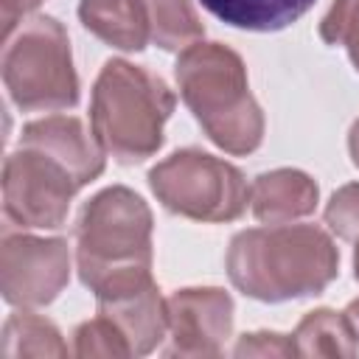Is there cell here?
I'll use <instances>...</instances> for the list:
<instances>
[{
    "instance_id": "obj_19",
    "label": "cell",
    "mask_w": 359,
    "mask_h": 359,
    "mask_svg": "<svg viewBox=\"0 0 359 359\" xmlns=\"http://www.w3.org/2000/svg\"><path fill=\"white\" fill-rule=\"evenodd\" d=\"M342 42L348 45L351 62H353V65H356V70H359V0H356V6H353V11H351L348 22H345V34H342Z\"/></svg>"
},
{
    "instance_id": "obj_5",
    "label": "cell",
    "mask_w": 359,
    "mask_h": 359,
    "mask_svg": "<svg viewBox=\"0 0 359 359\" xmlns=\"http://www.w3.org/2000/svg\"><path fill=\"white\" fill-rule=\"evenodd\" d=\"M3 81L20 109H67L79 101L70 42L53 17H34L6 39Z\"/></svg>"
},
{
    "instance_id": "obj_10",
    "label": "cell",
    "mask_w": 359,
    "mask_h": 359,
    "mask_svg": "<svg viewBox=\"0 0 359 359\" xmlns=\"http://www.w3.org/2000/svg\"><path fill=\"white\" fill-rule=\"evenodd\" d=\"M20 146L39 149L59 160L81 185L95 180L104 171L101 149L84 135V126L79 118L67 115H50L45 121H34L22 129Z\"/></svg>"
},
{
    "instance_id": "obj_22",
    "label": "cell",
    "mask_w": 359,
    "mask_h": 359,
    "mask_svg": "<svg viewBox=\"0 0 359 359\" xmlns=\"http://www.w3.org/2000/svg\"><path fill=\"white\" fill-rule=\"evenodd\" d=\"M353 266H356V278H359V244H356V255H353Z\"/></svg>"
},
{
    "instance_id": "obj_2",
    "label": "cell",
    "mask_w": 359,
    "mask_h": 359,
    "mask_svg": "<svg viewBox=\"0 0 359 359\" xmlns=\"http://www.w3.org/2000/svg\"><path fill=\"white\" fill-rule=\"evenodd\" d=\"M337 250L314 224H278L244 230L230 241V280L258 300L317 294L337 275Z\"/></svg>"
},
{
    "instance_id": "obj_18",
    "label": "cell",
    "mask_w": 359,
    "mask_h": 359,
    "mask_svg": "<svg viewBox=\"0 0 359 359\" xmlns=\"http://www.w3.org/2000/svg\"><path fill=\"white\" fill-rule=\"evenodd\" d=\"M39 3L42 0H3V36L8 39L11 31H14V25H17V20L22 14H28L31 8H36Z\"/></svg>"
},
{
    "instance_id": "obj_9",
    "label": "cell",
    "mask_w": 359,
    "mask_h": 359,
    "mask_svg": "<svg viewBox=\"0 0 359 359\" xmlns=\"http://www.w3.org/2000/svg\"><path fill=\"white\" fill-rule=\"evenodd\" d=\"M174 337L171 353H219L230 334L233 300L222 289H182L165 303Z\"/></svg>"
},
{
    "instance_id": "obj_21",
    "label": "cell",
    "mask_w": 359,
    "mask_h": 359,
    "mask_svg": "<svg viewBox=\"0 0 359 359\" xmlns=\"http://www.w3.org/2000/svg\"><path fill=\"white\" fill-rule=\"evenodd\" d=\"M348 146H351V157H353V163L359 165V121L351 126V137H348Z\"/></svg>"
},
{
    "instance_id": "obj_1",
    "label": "cell",
    "mask_w": 359,
    "mask_h": 359,
    "mask_svg": "<svg viewBox=\"0 0 359 359\" xmlns=\"http://www.w3.org/2000/svg\"><path fill=\"white\" fill-rule=\"evenodd\" d=\"M151 213L129 188H107L93 196L76 227L81 280L98 300H115L154 286L151 280Z\"/></svg>"
},
{
    "instance_id": "obj_4",
    "label": "cell",
    "mask_w": 359,
    "mask_h": 359,
    "mask_svg": "<svg viewBox=\"0 0 359 359\" xmlns=\"http://www.w3.org/2000/svg\"><path fill=\"white\" fill-rule=\"evenodd\" d=\"M171 109L174 95L160 76L112 59L95 81L90 123L104 151L121 163H140L160 149Z\"/></svg>"
},
{
    "instance_id": "obj_6",
    "label": "cell",
    "mask_w": 359,
    "mask_h": 359,
    "mask_svg": "<svg viewBox=\"0 0 359 359\" xmlns=\"http://www.w3.org/2000/svg\"><path fill=\"white\" fill-rule=\"evenodd\" d=\"M149 182L168 210L199 222L238 219L250 202L241 171L196 149L177 151L154 165Z\"/></svg>"
},
{
    "instance_id": "obj_20",
    "label": "cell",
    "mask_w": 359,
    "mask_h": 359,
    "mask_svg": "<svg viewBox=\"0 0 359 359\" xmlns=\"http://www.w3.org/2000/svg\"><path fill=\"white\" fill-rule=\"evenodd\" d=\"M345 317H348V323H351V328H353V337L359 339V300H353V303L348 306Z\"/></svg>"
},
{
    "instance_id": "obj_15",
    "label": "cell",
    "mask_w": 359,
    "mask_h": 359,
    "mask_svg": "<svg viewBox=\"0 0 359 359\" xmlns=\"http://www.w3.org/2000/svg\"><path fill=\"white\" fill-rule=\"evenodd\" d=\"M297 353H345L353 356V328L348 323V317L328 311V309H317L311 311L300 325H297Z\"/></svg>"
},
{
    "instance_id": "obj_11",
    "label": "cell",
    "mask_w": 359,
    "mask_h": 359,
    "mask_svg": "<svg viewBox=\"0 0 359 359\" xmlns=\"http://www.w3.org/2000/svg\"><path fill=\"white\" fill-rule=\"evenodd\" d=\"M250 199H252L255 219L280 224V222H289V219H297L314 210L317 185L303 171L280 168V171L255 177L250 188Z\"/></svg>"
},
{
    "instance_id": "obj_8",
    "label": "cell",
    "mask_w": 359,
    "mask_h": 359,
    "mask_svg": "<svg viewBox=\"0 0 359 359\" xmlns=\"http://www.w3.org/2000/svg\"><path fill=\"white\" fill-rule=\"evenodd\" d=\"M3 297L14 306H39L67 283V244L62 238L3 236Z\"/></svg>"
},
{
    "instance_id": "obj_7",
    "label": "cell",
    "mask_w": 359,
    "mask_h": 359,
    "mask_svg": "<svg viewBox=\"0 0 359 359\" xmlns=\"http://www.w3.org/2000/svg\"><path fill=\"white\" fill-rule=\"evenodd\" d=\"M81 182L50 154L20 146L3 165V210L20 227H59Z\"/></svg>"
},
{
    "instance_id": "obj_17",
    "label": "cell",
    "mask_w": 359,
    "mask_h": 359,
    "mask_svg": "<svg viewBox=\"0 0 359 359\" xmlns=\"http://www.w3.org/2000/svg\"><path fill=\"white\" fill-rule=\"evenodd\" d=\"M353 6H356V0H334L331 11L325 14V20H323V25H320V36H323V42H328V45H339V42H342L345 22H348Z\"/></svg>"
},
{
    "instance_id": "obj_13",
    "label": "cell",
    "mask_w": 359,
    "mask_h": 359,
    "mask_svg": "<svg viewBox=\"0 0 359 359\" xmlns=\"http://www.w3.org/2000/svg\"><path fill=\"white\" fill-rule=\"evenodd\" d=\"M213 17L241 31H280L297 22L314 0H199Z\"/></svg>"
},
{
    "instance_id": "obj_12",
    "label": "cell",
    "mask_w": 359,
    "mask_h": 359,
    "mask_svg": "<svg viewBox=\"0 0 359 359\" xmlns=\"http://www.w3.org/2000/svg\"><path fill=\"white\" fill-rule=\"evenodd\" d=\"M79 17L87 31L121 50H143L151 39L140 0H81Z\"/></svg>"
},
{
    "instance_id": "obj_16",
    "label": "cell",
    "mask_w": 359,
    "mask_h": 359,
    "mask_svg": "<svg viewBox=\"0 0 359 359\" xmlns=\"http://www.w3.org/2000/svg\"><path fill=\"white\" fill-rule=\"evenodd\" d=\"M325 222L339 238H359V185H345L331 196Z\"/></svg>"
},
{
    "instance_id": "obj_14",
    "label": "cell",
    "mask_w": 359,
    "mask_h": 359,
    "mask_svg": "<svg viewBox=\"0 0 359 359\" xmlns=\"http://www.w3.org/2000/svg\"><path fill=\"white\" fill-rule=\"evenodd\" d=\"M149 20L151 39L165 50H180L202 39V22L188 0H140Z\"/></svg>"
},
{
    "instance_id": "obj_3",
    "label": "cell",
    "mask_w": 359,
    "mask_h": 359,
    "mask_svg": "<svg viewBox=\"0 0 359 359\" xmlns=\"http://www.w3.org/2000/svg\"><path fill=\"white\" fill-rule=\"evenodd\" d=\"M177 81L185 104L216 146L230 154L258 149L264 118L250 95L238 53L219 42H196L180 56Z\"/></svg>"
}]
</instances>
